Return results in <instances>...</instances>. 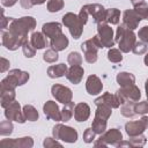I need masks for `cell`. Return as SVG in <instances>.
<instances>
[{
  "label": "cell",
  "mask_w": 148,
  "mask_h": 148,
  "mask_svg": "<svg viewBox=\"0 0 148 148\" xmlns=\"http://www.w3.org/2000/svg\"><path fill=\"white\" fill-rule=\"evenodd\" d=\"M36 28V20L32 16L13 18L8 25V31L23 40H28V32Z\"/></svg>",
  "instance_id": "1"
},
{
  "label": "cell",
  "mask_w": 148,
  "mask_h": 148,
  "mask_svg": "<svg viewBox=\"0 0 148 148\" xmlns=\"http://www.w3.org/2000/svg\"><path fill=\"white\" fill-rule=\"evenodd\" d=\"M114 42L118 43L119 50L121 52L128 53L130 51H132V49L136 42V37H135V34L133 32V30L126 28L124 24H120L117 28Z\"/></svg>",
  "instance_id": "2"
},
{
  "label": "cell",
  "mask_w": 148,
  "mask_h": 148,
  "mask_svg": "<svg viewBox=\"0 0 148 148\" xmlns=\"http://www.w3.org/2000/svg\"><path fill=\"white\" fill-rule=\"evenodd\" d=\"M30 75L28 72L21 71L18 68L10 69L8 75L2 79L0 83V89H15L18 86H22L28 82Z\"/></svg>",
  "instance_id": "3"
},
{
  "label": "cell",
  "mask_w": 148,
  "mask_h": 148,
  "mask_svg": "<svg viewBox=\"0 0 148 148\" xmlns=\"http://www.w3.org/2000/svg\"><path fill=\"white\" fill-rule=\"evenodd\" d=\"M103 45L98 38V36H94L92 38L83 42L81 44V50L84 54V59L89 64H94L97 61V52L99 49H102Z\"/></svg>",
  "instance_id": "4"
},
{
  "label": "cell",
  "mask_w": 148,
  "mask_h": 148,
  "mask_svg": "<svg viewBox=\"0 0 148 148\" xmlns=\"http://www.w3.org/2000/svg\"><path fill=\"white\" fill-rule=\"evenodd\" d=\"M116 97L119 104H125L126 102H138L141 98V91L135 84H131L127 87H120L116 91Z\"/></svg>",
  "instance_id": "5"
},
{
  "label": "cell",
  "mask_w": 148,
  "mask_h": 148,
  "mask_svg": "<svg viewBox=\"0 0 148 148\" xmlns=\"http://www.w3.org/2000/svg\"><path fill=\"white\" fill-rule=\"evenodd\" d=\"M62 23L68 28L72 37L74 39H79L83 32V24L79 18V15L74 13H66L62 16Z\"/></svg>",
  "instance_id": "6"
},
{
  "label": "cell",
  "mask_w": 148,
  "mask_h": 148,
  "mask_svg": "<svg viewBox=\"0 0 148 148\" xmlns=\"http://www.w3.org/2000/svg\"><path fill=\"white\" fill-rule=\"evenodd\" d=\"M53 138L57 140H61L68 143H73L77 140V131L71 126H66L62 124H57L52 130Z\"/></svg>",
  "instance_id": "7"
},
{
  "label": "cell",
  "mask_w": 148,
  "mask_h": 148,
  "mask_svg": "<svg viewBox=\"0 0 148 148\" xmlns=\"http://www.w3.org/2000/svg\"><path fill=\"white\" fill-rule=\"evenodd\" d=\"M123 140V134L118 128H111L105 131L104 133L101 134L97 141H95L94 146L95 147H106L109 145L117 146L120 141Z\"/></svg>",
  "instance_id": "8"
},
{
  "label": "cell",
  "mask_w": 148,
  "mask_h": 148,
  "mask_svg": "<svg viewBox=\"0 0 148 148\" xmlns=\"http://www.w3.org/2000/svg\"><path fill=\"white\" fill-rule=\"evenodd\" d=\"M97 36H98L103 47L111 49L116 43L114 42V36H113V30L106 22L97 24Z\"/></svg>",
  "instance_id": "9"
},
{
  "label": "cell",
  "mask_w": 148,
  "mask_h": 148,
  "mask_svg": "<svg viewBox=\"0 0 148 148\" xmlns=\"http://www.w3.org/2000/svg\"><path fill=\"white\" fill-rule=\"evenodd\" d=\"M51 92H52V96L59 102V103H62L64 105L72 102V98H73V92L72 90L66 87V86H62V84H59V83H56L51 87Z\"/></svg>",
  "instance_id": "10"
},
{
  "label": "cell",
  "mask_w": 148,
  "mask_h": 148,
  "mask_svg": "<svg viewBox=\"0 0 148 148\" xmlns=\"http://www.w3.org/2000/svg\"><path fill=\"white\" fill-rule=\"evenodd\" d=\"M148 128V116H142L140 120L128 121L125 124V131L128 136H135L142 134Z\"/></svg>",
  "instance_id": "11"
},
{
  "label": "cell",
  "mask_w": 148,
  "mask_h": 148,
  "mask_svg": "<svg viewBox=\"0 0 148 148\" xmlns=\"http://www.w3.org/2000/svg\"><path fill=\"white\" fill-rule=\"evenodd\" d=\"M5 117L12 121H17L20 124H23L27 120L24 117L23 110H21L20 103L16 101H14L7 108H5Z\"/></svg>",
  "instance_id": "12"
},
{
  "label": "cell",
  "mask_w": 148,
  "mask_h": 148,
  "mask_svg": "<svg viewBox=\"0 0 148 148\" xmlns=\"http://www.w3.org/2000/svg\"><path fill=\"white\" fill-rule=\"evenodd\" d=\"M1 42H2V45L6 49H8L9 51H15L20 46H22L27 40H23V39L18 38L17 36L13 35L8 30L7 31L1 30Z\"/></svg>",
  "instance_id": "13"
},
{
  "label": "cell",
  "mask_w": 148,
  "mask_h": 148,
  "mask_svg": "<svg viewBox=\"0 0 148 148\" xmlns=\"http://www.w3.org/2000/svg\"><path fill=\"white\" fill-rule=\"evenodd\" d=\"M0 145L5 148H31L34 146V140L30 136H23L18 139H3Z\"/></svg>",
  "instance_id": "14"
},
{
  "label": "cell",
  "mask_w": 148,
  "mask_h": 148,
  "mask_svg": "<svg viewBox=\"0 0 148 148\" xmlns=\"http://www.w3.org/2000/svg\"><path fill=\"white\" fill-rule=\"evenodd\" d=\"M84 8L87 9L88 14L92 16L94 21L98 24V23H103L106 22V9L98 3H89V5H84Z\"/></svg>",
  "instance_id": "15"
},
{
  "label": "cell",
  "mask_w": 148,
  "mask_h": 148,
  "mask_svg": "<svg viewBox=\"0 0 148 148\" xmlns=\"http://www.w3.org/2000/svg\"><path fill=\"white\" fill-rule=\"evenodd\" d=\"M43 112L47 119L54 121H61V111L54 101H47L43 105Z\"/></svg>",
  "instance_id": "16"
},
{
  "label": "cell",
  "mask_w": 148,
  "mask_h": 148,
  "mask_svg": "<svg viewBox=\"0 0 148 148\" xmlns=\"http://www.w3.org/2000/svg\"><path fill=\"white\" fill-rule=\"evenodd\" d=\"M140 21H141V17L136 14L134 9H126L123 14V24L131 30L136 29L139 27Z\"/></svg>",
  "instance_id": "17"
},
{
  "label": "cell",
  "mask_w": 148,
  "mask_h": 148,
  "mask_svg": "<svg viewBox=\"0 0 148 148\" xmlns=\"http://www.w3.org/2000/svg\"><path fill=\"white\" fill-rule=\"evenodd\" d=\"M86 89H87V92L89 95H98L103 90V83L97 75L92 74V75H89L87 77Z\"/></svg>",
  "instance_id": "18"
},
{
  "label": "cell",
  "mask_w": 148,
  "mask_h": 148,
  "mask_svg": "<svg viewBox=\"0 0 148 148\" xmlns=\"http://www.w3.org/2000/svg\"><path fill=\"white\" fill-rule=\"evenodd\" d=\"M90 117V106L82 102L75 105L74 108V119L79 123L81 121H86L88 118Z\"/></svg>",
  "instance_id": "19"
},
{
  "label": "cell",
  "mask_w": 148,
  "mask_h": 148,
  "mask_svg": "<svg viewBox=\"0 0 148 148\" xmlns=\"http://www.w3.org/2000/svg\"><path fill=\"white\" fill-rule=\"evenodd\" d=\"M42 32L49 37V38H54L56 36L60 35L62 32V27L60 23L58 22H47V23H44L43 27H42Z\"/></svg>",
  "instance_id": "20"
},
{
  "label": "cell",
  "mask_w": 148,
  "mask_h": 148,
  "mask_svg": "<svg viewBox=\"0 0 148 148\" xmlns=\"http://www.w3.org/2000/svg\"><path fill=\"white\" fill-rule=\"evenodd\" d=\"M83 74H84V69L81 66H71L67 69L66 77L73 84H79L83 77Z\"/></svg>",
  "instance_id": "21"
},
{
  "label": "cell",
  "mask_w": 148,
  "mask_h": 148,
  "mask_svg": "<svg viewBox=\"0 0 148 148\" xmlns=\"http://www.w3.org/2000/svg\"><path fill=\"white\" fill-rule=\"evenodd\" d=\"M94 102H95L96 105H99V104H106V105L111 106L112 109H117V108L120 105L119 102H118V99H117V97H116V95L110 94V92H104L102 96L97 97Z\"/></svg>",
  "instance_id": "22"
},
{
  "label": "cell",
  "mask_w": 148,
  "mask_h": 148,
  "mask_svg": "<svg viewBox=\"0 0 148 148\" xmlns=\"http://www.w3.org/2000/svg\"><path fill=\"white\" fill-rule=\"evenodd\" d=\"M68 38L66 37V35L65 34H60V35H58V36H56L54 38H52L51 39V42H50V45H51V49H53V50H56V51H64L67 46H68Z\"/></svg>",
  "instance_id": "23"
},
{
  "label": "cell",
  "mask_w": 148,
  "mask_h": 148,
  "mask_svg": "<svg viewBox=\"0 0 148 148\" xmlns=\"http://www.w3.org/2000/svg\"><path fill=\"white\" fill-rule=\"evenodd\" d=\"M46 36L43 34V32H39V31H34L30 36V43L31 45L36 49V50H42L44 49L46 45H47V42H46Z\"/></svg>",
  "instance_id": "24"
},
{
  "label": "cell",
  "mask_w": 148,
  "mask_h": 148,
  "mask_svg": "<svg viewBox=\"0 0 148 148\" xmlns=\"http://www.w3.org/2000/svg\"><path fill=\"white\" fill-rule=\"evenodd\" d=\"M67 65L65 64H58V65H52L47 68V75L51 79H58L64 75H66L67 73Z\"/></svg>",
  "instance_id": "25"
},
{
  "label": "cell",
  "mask_w": 148,
  "mask_h": 148,
  "mask_svg": "<svg viewBox=\"0 0 148 148\" xmlns=\"http://www.w3.org/2000/svg\"><path fill=\"white\" fill-rule=\"evenodd\" d=\"M0 104L5 109L15 101V89H0Z\"/></svg>",
  "instance_id": "26"
},
{
  "label": "cell",
  "mask_w": 148,
  "mask_h": 148,
  "mask_svg": "<svg viewBox=\"0 0 148 148\" xmlns=\"http://www.w3.org/2000/svg\"><path fill=\"white\" fill-rule=\"evenodd\" d=\"M117 83L120 87H127L135 83V76L130 72H120L117 74Z\"/></svg>",
  "instance_id": "27"
},
{
  "label": "cell",
  "mask_w": 148,
  "mask_h": 148,
  "mask_svg": "<svg viewBox=\"0 0 148 148\" xmlns=\"http://www.w3.org/2000/svg\"><path fill=\"white\" fill-rule=\"evenodd\" d=\"M106 125H108V120L95 116V118H94V120H92V124H91V128H92V131H94L96 134H99V135H101L102 133L105 132Z\"/></svg>",
  "instance_id": "28"
},
{
  "label": "cell",
  "mask_w": 148,
  "mask_h": 148,
  "mask_svg": "<svg viewBox=\"0 0 148 148\" xmlns=\"http://www.w3.org/2000/svg\"><path fill=\"white\" fill-rule=\"evenodd\" d=\"M22 110H23V113H24L25 119L29 120V121H36L38 119V117H39L38 111L36 110V108L32 106V105H30V104H25Z\"/></svg>",
  "instance_id": "29"
},
{
  "label": "cell",
  "mask_w": 148,
  "mask_h": 148,
  "mask_svg": "<svg viewBox=\"0 0 148 148\" xmlns=\"http://www.w3.org/2000/svg\"><path fill=\"white\" fill-rule=\"evenodd\" d=\"M135 103L136 102H126L120 108V113L126 118H132L136 114L135 112Z\"/></svg>",
  "instance_id": "30"
},
{
  "label": "cell",
  "mask_w": 148,
  "mask_h": 148,
  "mask_svg": "<svg viewBox=\"0 0 148 148\" xmlns=\"http://www.w3.org/2000/svg\"><path fill=\"white\" fill-rule=\"evenodd\" d=\"M111 110H112L111 106H109V105H106V104H99V105H97V109H96V111H95V116L108 120V119L110 118L111 113H112Z\"/></svg>",
  "instance_id": "31"
},
{
  "label": "cell",
  "mask_w": 148,
  "mask_h": 148,
  "mask_svg": "<svg viewBox=\"0 0 148 148\" xmlns=\"http://www.w3.org/2000/svg\"><path fill=\"white\" fill-rule=\"evenodd\" d=\"M120 20V10L117 8L106 9V23L110 24H118Z\"/></svg>",
  "instance_id": "32"
},
{
  "label": "cell",
  "mask_w": 148,
  "mask_h": 148,
  "mask_svg": "<svg viewBox=\"0 0 148 148\" xmlns=\"http://www.w3.org/2000/svg\"><path fill=\"white\" fill-rule=\"evenodd\" d=\"M74 103L69 102L67 104H65V106L61 110V121H68L71 120V118L74 116Z\"/></svg>",
  "instance_id": "33"
},
{
  "label": "cell",
  "mask_w": 148,
  "mask_h": 148,
  "mask_svg": "<svg viewBox=\"0 0 148 148\" xmlns=\"http://www.w3.org/2000/svg\"><path fill=\"white\" fill-rule=\"evenodd\" d=\"M134 8V10L136 12V14L141 17V20H147V17H148V3L143 0V1H140V2H138V3H135L134 6H133Z\"/></svg>",
  "instance_id": "34"
},
{
  "label": "cell",
  "mask_w": 148,
  "mask_h": 148,
  "mask_svg": "<svg viewBox=\"0 0 148 148\" xmlns=\"http://www.w3.org/2000/svg\"><path fill=\"white\" fill-rule=\"evenodd\" d=\"M13 130H14V126H13L12 120L7 119V120H2L0 123V135H2V136L10 135L13 133Z\"/></svg>",
  "instance_id": "35"
},
{
  "label": "cell",
  "mask_w": 148,
  "mask_h": 148,
  "mask_svg": "<svg viewBox=\"0 0 148 148\" xmlns=\"http://www.w3.org/2000/svg\"><path fill=\"white\" fill-rule=\"evenodd\" d=\"M108 59L109 61L111 62H120L123 60V54H121V51L118 50V49H114V47H111L109 51H108Z\"/></svg>",
  "instance_id": "36"
},
{
  "label": "cell",
  "mask_w": 148,
  "mask_h": 148,
  "mask_svg": "<svg viewBox=\"0 0 148 148\" xmlns=\"http://www.w3.org/2000/svg\"><path fill=\"white\" fill-rule=\"evenodd\" d=\"M128 141L131 143V147H133V148L143 147L147 142V138L143 134H139V135H135V136H130Z\"/></svg>",
  "instance_id": "37"
},
{
  "label": "cell",
  "mask_w": 148,
  "mask_h": 148,
  "mask_svg": "<svg viewBox=\"0 0 148 148\" xmlns=\"http://www.w3.org/2000/svg\"><path fill=\"white\" fill-rule=\"evenodd\" d=\"M59 59V56H58V51L53 50V49H49L44 52L43 54V60L45 62H49V64H53L56 62L57 60Z\"/></svg>",
  "instance_id": "38"
},
{
  "label": "cell",
  "mask_w": 148,
  "mask_h": 148,
  "mask_svg": "<svg viewBox=\"0 0 148 148\" xmlns=\"http://www.w3.org/2000/svg\"><path fill=\"white\" fill-rule=\"evenodd\" d=\"M64 0H49L47 1V10L50 13L59 12L64 8Z\"/></svg>",
  "instance_id": "39"
},
{
  "label": "cell",
  "mask_w": 148,
  "mask_h": 148,
  "mask_svg": "<svg viewBox=\"0 0 148 148\" xmlns=\"http://www.w3.org/2000/svg\"><path fill=\"white\" fill-rule=\"evenodd\" d=\"M67 61H68V64L71 66H81V64H82V57H81V54L79 52L73 51V52H71L68 54Z\"/></svg>",
  "instance_id": "40"
},
{
  "label": "cell",
  "mask_w": 148,
  "mask_h": 148,
  "mask_svg": "<svg viewBox=\"0 0 148 148\" xmlns=\"http://www.w3.org/2000/svg\"><path fill=\"white\" fill-rule=\"evenodd\" d=\"M22 51H23V54H24L27 58H32V57H35V54H36V49L31 45L30 40H29V42L27 40V42L22 45Z\"/></svg>",
  "instance_id": "41"
},
{
  "label": "cell",
  "mask_w": 148,
  "mask_h": 148,
  "mask_svg": "<svg viewBox=\"0 0 148 148\" xmlns=\"http://www.w3.org/2000/svg\"><path fill=\"white\" fill-rule=\"evenodd\" d=\"M148 44L145 43V42H135L133 49H132V52L134 54H143V53H147V50H148Z\"/></svg>",
  "instance_id": "42"
},
{
  "label": "cell",
  "mask_w": 148,
  "mask_h": 148,
  "mask_svg": "<svg viewBox=\"0 0 148 148\" xmlns=\"http://www.w3.org/2000/svg\"><path fill=\"white\" fill-rule=\"evenodd\" d=\"M135 112H136V114L148 113V102L147 101H141L139 103H135Z\"/></svg>",
  "instance_id": "43"
},
{
  "label": "cell",
  "mask_w": 148,
  "mask_h": 148,
  "mask_svg": "<svg viewBox=\"0 0 148 148\" xmlns=\"http://www.w3.org/2000/svg\"><path fill=\"white\" fill-rule=\"evenodd\" d=\"M95 132L92 131V128H87L84 132H83V141L86 143H91L94 140H95Z\"/></svg>",
  "instance_id": "44"
},
{
  "label": "cell",
  "mask_w": 148,
  "mask_h": 148,
  "mask_svg": "<svg viewBox=\"0 0 148 148\" xmlns=\"http://www.w3.org/2000/svg\"><path fill=\"white\" fill-rule=\"evenodd\" d=\"M43 146L45 148H52V147H62V145L57 140V139H52V138H45L43 141Z\"/></svg>",
  "instance_id": "45"
},
{
  "label": "cell",
  "mask_w": 148,
  "mask_h": 148,
  "mask_svg": "<svg viewBox=\"0 0 148 148\" xmlns=\"http://www.w3.org/2000/svg\"><path fill=\"white\" fill-rule=\"evenodd\" d=\"M138 37H139V39H140L141 42H145V43L148 44V25H145V27H142V28L139 30Z\"/></svg>",
  "instance_id": "46"
},
{
  "label": "cell",
  "mask_w": 148,
  "mask_h": 148,
  "mask_svg": "<svg viewBox=\"0 0 148 148\" xmlns=\"http://www.w3.org/2000/svg\"><path fill=\"white\" fill-rule=\"evenodd\" d=\"M77 15H79V18L81 20L82 24L84 25V24L88 22V16H89V14H88L87 9L84 8V6H82V7H81V9H80V13H79Z\"/></svg>",
  "instance_id": "47"
},
{
  "label": "cell",
  "mask_w": 148,
  "mask_h": 148,
  "mask_svg": "<svg viewBox=\"0 0 148 148\" xmlns=\"http://www.w3.org/2000/svg\"><path fill=\"white\" fill-rule=\"evenodd\" d=\"M1 15H2V16H1V29L5 30L6 28H8V27H7V23H10V21H12L13 18H12V17H9V18L6 17L5 14H3V10H1Z\"/></svg>",
  "instance_id": "48"
},
{
  "label": "cell",
  "mask_w": 148,
  "mask_h": 148,
  "mask_svg": "<svg viewBox=\"0 0 148 148\" xmlns=\"http://www.w3.org/2000/svg\"><path fill=\"white\" fill-rule=\"evenodd\" d=\"M1 67H0V72L1 73H3V72H6L8 68H9V60H7L6 58H3V57H1Z\"/></svg>",
  "instance_id": "49"
},
{
  "label": "cell",
  "mask_w": 148,
  "mask_h": 148,
  "mask_svg": "<svg viewBox=\"0 0 148 148\" xmlns=\"http://www.w3.org/2000/svg\"><path fill=\"white\" fill-rule=\"evenodd\" d=\"M20 3H21V6H22L23 8H25V9H29V8H31V7L34 6L32 0H20Z\"/></svg>",
  "instance_id": "50"
},
{
  "label": "cell",
  "mask_w": 148,
  "mask_h": 148,
  "mask_svg": "<svg viewBox=\"0 0 148 148\" xmlns=\"http://www.w3.org/2000/svg\"><path fill=\"white\" fill-rule=\"evenodd\" d=\"M16 2H17V0H1V3H2V6H5V7H12V6H14Z\"/></svg>",
  "instance_id": "51"
},
{
  "label": "cell",
  "mask_w": 148,
  "mask_h": 148,
  "mask_svg": "<svg viewBox=\"0 0 148 148\" xmlns=\"http://www.w3.org/2000/svg\"><path fill=\"white\" fill-rule=\"evenodd\" d=\"M145 90H146V96H147V102H148V79L145 82Z\"/></svg>",
  "instance_id": "52"
},
{
  "label": "cell",
  "mask_w": 148,
  "mask_h": 148,
  "mask_svg": "<svg viewBox=\"0 0 148 148\" xmlns=\"http://www.w3.org/2000/svg\"><path fill=\"white\" fill-rule=\"evenodd\" d=\"M45 1H46V0H32L34 5H43Z\"/></svg>",
  "instance_id": "53"
},
{
  "label": "cell",
  "mask_w": 148,
  "mask_h": 148,
  "mask_svg": "<svg viewBox=\"0 0 148 148\" xmlns=\"http://www.w3.org/2000/svg\"><path fill=\"white\" fill-rule=\"evenodd\" d=\"M143 62H145V65H146V66H148V52H147V53H146V56H145Z\"/></svg>",
  "instance_id": "54"
},
{
  "label": "cell",
  "mask_w": 148,
  "mask_h": 148,
  "mask_svg": "<svg viewBox=\"0 0 148 148\" xmlns=\"http://www.w3.org/2000/svg\"><path fill=\"white\" fill-rule=\"evenodd\" d=\"M140 1H143V0H131V2H132L133 6H134L135 3H138V2H140Z\"/></svg>",
  "instance_id": "55"
},
{
  "label": "cell",
  "mask_w": 148,
  "mask_h": 148,
  "mask_svg": "<svg viewBox=\"0 0 148 148\" xmlns=\"http://www.w3.org/2000/svg\"><path fill=\"white\" fill-rule=\"evenodd\" d=\"M147 20H148V17H147Z\"/></svg>",
  "instance_id": "56"
}]
</instances>
